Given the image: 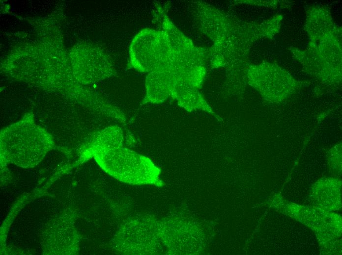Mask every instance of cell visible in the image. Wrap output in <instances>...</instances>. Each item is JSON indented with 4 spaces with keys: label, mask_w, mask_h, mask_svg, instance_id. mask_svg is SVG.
<instances>
[{
    "label": "cell",
    "mask_w": 342,
    "mask_h": 255,
    "mask_svg": "<svg viewBox=\"0 0 342 255\" xmlns=\"http://www.w3.org/2000/svg\"><path fill=\"white\" fill-rule=\"evenodd\" d=\"M98 159L110 174L133 184H153L160 171L147 157L121 147L103 151Z\"/></svg>",
    "instance_id": "1"
},
{
    "label": "cell",
    "mask_w": 342,
    "mask_h": 255,
    "mask_svg": "<svg viewBox=\"0 0 342 255\" xmlns=\"http://www.w3.org/2000/svg\"><path fill=\"white\" fill-rule=\"evenodd\" d=\"M158 33L144 29L132 41L129 51L130 63L138 71L150 73L159 68L160 52Z\"/></svg>",
    "instance_id": "2"
}]
</instances>
